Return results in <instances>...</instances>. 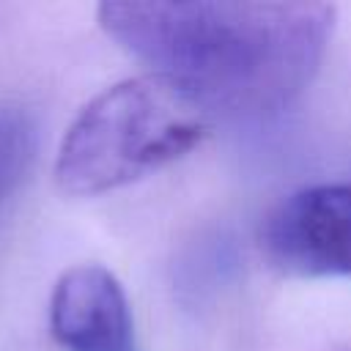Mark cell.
Masks as SVG:
<instances>
[{
    "mask_svg": "<svg viewBox=\"0 0 351 351\" xmlns=\"http://www.w3.org/2000/svg\"><path fill=\"white\" fill-rule=\"evenodd\" d=\"M99 25L211 118H269L313 82L335 8L266 0H112L99 5Z\"/></svg>",
    "mask_w": 351,
    "mask_h": 351,
    "instance_id": "obj_1",
    "label": "cell"
},
{
    "mask_svg": "<svg viewBox=\"0 0 351 351\" xmlns=\"http://www.w3.org/2000/svg\"><path fill=\"white\" fill-rule=\"evenodd\" d=\"M214 118L159 74H140L93 96L63 134L55 178L77 197L126 186L203 143Z\"/></svg>",
    "mask_w": 351,
    "mask_h": 351,
    "instance_id": "obj_2",
    "label": "cell"
},
{
    "mask_svg": "<svg viewBox=\"0 0 351 351\" xmlns=\"http://www.w3.org/2000/svg\"><path fill=\"white\" fill-rule=\"evenodd\" d=\"M258 247L288 277H351V181L313 184L282 197L263 217Z\"/></svg>",
    "mask_w": 351,
    "mask_h": 351,
    "instance_id": "obj_3",
    "label": "cell"
},
{
    "mask_svg": "<svg viewBox=\"0 0 351 351\" xmlns=\"http://www.w3.org/2000/svg\"><path fill=\"white\" fill-rule=\"evenodd\" d=\"M49 329L66 351H134L126 293L99 263H77L58 277L49 296Z\"/></svg>",
    "mask_w": 351,
    "mask_h": 351,
    "instance_id": "obj_4",
    "label": "cell"
},
{
    "mask_svg": "<svg viewBox=\"0 0 351 351\" xmlns=\"http://www.w3.org/2000/svg\"><path fill=\"white\" fill-rule=\"evenodd\" d=\"M33 151H36V134L30 118L16 107L3 104L0 107V206L14 195V189L25 178Z\"/></svg>",
    "mask_w": 351,
    "mask_h": 351,
    "instance_id": "obj_5",
    "label": "cell"
}]
</instances>
